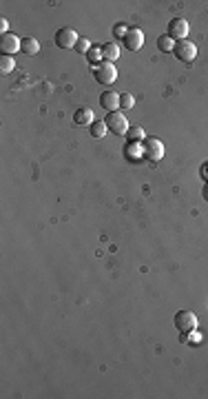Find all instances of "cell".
Segmentation results:
<instances>
[{"mask_svg": "<svg viewBox=\"0 0 208 399\" xmlns=\"http://www.w3.org/2000/svg\"><path fill=\"white\" fill-rule=\"evenodd\" d=\"M13 66H16V60H13V56H3V58H0V73H3V76L11 73Z\"/></svg>", "mask_w": 208, "mask_h": 399, "instance_id": "19", "label": "cell"}, {"mask_svg": "<svg viewBox=\"0 0 208 399\" xmlns=\"http://www.w3.org/2000/svg\"><path fill=\"white\" fill-rule=\"evenodd\" d=\"M126 31H129V29H126L124 25H115V29H113V33H115L118 38H124V36H126Z\"/></svg>", "mask_w": 208, "mask_h": 399, "instance_id": "23", "label": "cell"}, {"mask_svg": "<svg viewBox=\"0 0 208 399\" xmlns=\"http://www.w3.org/2000/svg\"><path fill=\"white\" fill-rule=\"evenodd\" d=\"M122 42L129 51H137V49H142V45H144V33L140 31L137 27H131V29L126 31V36L122 38Z\"/></svg>", "mask_w": 208, "mask_h": 399, "instance_id": "7", "label": "cell"}, {"mask_svg": "<svg viewBox=\"0 0 208 399\" xmlns=\"http://www.w3.org/2000/svg\"><path fill=\"white\" fill-rule=\"evenodd\" d=\"M126 138H129V142H142V140L146 138V133L142 126H131L129 131H126Z\"/></svg>", "mask_w": 208, "mask_h": 399, "instance_id": "18", "label": "cell"}, {"mask_svg": "<svg viewBox=\"0 0 208 399\" xmlns=\"http://www.w3.org/2000/svg\"><path fill=\"white\" fill-rule=\"evenodd\" d=\"M20 42H22V38L13 36V33L0 36V51H3V56H13L16 51H20Z\"/></svg>", "mask_w": 208, "mask_h": 399, "instance_id": "9", "label": "cell"}, {"mask_svg": "<svg viewBox=\"0 0 208 399\" xmlns=\"http://www.w3.org/2000/svg\"><path fill=\"white\" fill-rule=\"evenodd\" d=\"M106 122H102V120H96L91 126H89V133H91V138H104L106 136Z\"/></svg>", "mask_w": 208, "mask_h": 399, "instance_id": "16", "label": "cell"}, {"mask_svg": "<svg viewBox=\"0 0 208 399\" xmlns=\"http://www.w3.org/2000/svg\"><path fill=\"white\" fill-rule=\"evenodd\" d=\"M73 49H76L80 56H84V53H89V49H91V42L86 38H80L78 42H76V47H73Z\"/></svg>", "mask_w": 208, "mask_h": 399, "instance_id": "22", "label": "cell"}, {"mask_svg": "<svg viewBox=\"0 0 208 399\" xmlns=\"http://www.w3.org/2000/svg\"><path fill=\"white\" fill-rule=\"evenodd\" d=\"M7 29H9V23H7V18H0V36H5V33H9Z\"/></svg>", "mask_w": 208, "mask_h": 399, "instance_id": "24", "label": "cell"}, {"mask_svg": "<svg viewBox=\"0 0 208 399\" xmlns=\"http://www.w3.org/2000/svg\"><path fill=\"white\" fill-rule=\"evenodd\" d=\"M106 129H109L111 133H115V136H126V131L131 129L129 126V120H126L124 113H120V111H111V113H106Z\"/></svg>", "mask_w": 208, "mask_h": 399, "instance_id": "1", "label": "cell"}, {"mask_svg": "<svg viewBox=\"0 0 208 399\" xmlns=\"http://www.w3.org/2000/svg\"><path fill=\"white\" fill-rule=\"evenodd\" d=\"M135 100H133L131 93H120V109H133Z\"/></svg>", "mask_w": 208, "mask_h": 399, "instance_id": "21", "label": "cell"}, {"mask_svg": "<svg viewBox=\"0 0 208 399\" xmlns=\"http://www.w3.org/2000/svg\"><path fill=\"white\" fill-rule=\"evenodd\" d=\"M73 122L80 124V126H91L96 120H93V111L89 109V106H82V109H78L76 113H73Z\"/></svg>", "mask_w": 208, "mask_h": 399, "instance_id": "11", "label": "cell"}, {"mask_svg": "<svg viewBox=\"0 0 208 399\" xmlns=\"http://www.w3.org/2000/svg\"><path fill=\"white\" fill-rule=\"evenodd\" d=\"M169 36L173 40H186L189 38V23L184 18H173L169 23Z\"/></svg>", "mask_w": 208, "mask_h": 399, "instance_id": "8", "label": "cell"}, {"mask_svg": "<svg viewBox=\"0 0 208 399\" xmlns=\"http://www.w3.org/2000/svg\"><path fill=\"white\" fill-rule=\"evenodd\" d=\"M202 178L208 182V162H204V164H202Z\"/></svg>", "mask_w": 208, "mask_h": 399, "instance_id": "25", "label": "cell"}, {"mask_svg": "<svg viewBox=\"0 0 208 399\" xmlns=\"http://www.w3.org/2000/svg\"><path fill=\"white\" fill-rule=\"evenodd\" d=\"M100 104H102L104 111H118L120 109V93L115 91H104L102 96H100Z\"/></svg>", "mask_w": 208, "mask_h": 399, "instance_id": "10", "label": "cell"}, {"mask_svg": "<svg viewBox=\"0 0 208 399\" xmlns=\"http://www.w3.org/2000/svg\"><path fill=\"white\" fill-rule=\"evenodd\" d=\"M53 40H56V45L60 49H73L76 42L80 40V36L76 33V29H71V27H62V29L56 31V38Z\"/></svg>", "mask_w": 208, "mask_h": 399, "instance_id": "5", "label": "cell"}, {"mask_svg": "<svg viewBox=\"0 0 208 399\" xmlns=\"http://www.w3.org/2000/svg\"><path fill=\"white\" fill-rule=\"evenodd\" d=\"M157 47H159V51L171 53L173 49H175V42H173V38L169 36V33H164V36H159V38H157Z\"/></svg>", "mask_w": 208, "mask_h": 399, "instance_id": "17", "label": "cell"}, {"mask_svg": "<svg viewBox=\"0 0 208 399\" xmlns=\"http://www.w3.org/2000/svg\"><path fill=\"white\" fill-rule=\"evenodd\" d=\"M115 78H118V69H115V64L113 62H100L96 66V80L98 82H102V84H113L115 82Z\"/></svg>", "mask_w": 208, "mask_h": 399, "instance_id": "6", "label": "cell"}, {"mask_svg": "<svg viewBox=\"0 0 208 399\" xmlns=\"http://www.w3.org/2000/svg\"><path fill=\"white\" fill-rule=\"evenodd\" d=\"M100 49H102V58H106V62H115L120 58V47L115 42H104Z\"/></svg>", "mask_w": 208, "mask_h": 399, "instance_id": "13", "label": "cell"}, {"mask_svg": "<svg viewBox=\"0 0 208 399\" xmlns=\"http://www.w3.org/2000/svg\"><path fill=\"white\" fill-rule=\"evenodd\" d=\"M173 324L179 332H189V330H195L197 328V315L193 311H177L175 317H173Z\"/></svg>", "mask_w": 208, "mask_h": 399, "instance_id": "3", "label": "cell"}, {"mask_svg": "<svg viewBox=\"0 0 208 399\" xmlns=\"http://www.w3.org/2000/svg\"><path fill=\"white\" fill-rule=\"evenodd\" d=\"M173 51H175V58H179L186 64L197 58V47H195V42H191V40H177Z\"/></svg>", "mask_w": 208, "mask_h": 399, "instance_id": "4", "label": "cell"}, {"mask_svg": "<svg viewBox=\"0 0 208 399\" xmlns=\"http://www.w3.org/2000/svg\"><path fill=\"white\" fill-rule=\"evenodd\" d=\"M124 158L131 160V162H140L144 158V151H142V142H129L124 149Z\"/></svg>", "mask_w": 208, "mask_h": 399, "instance_id": "12", "label": "cell"}, {"mask_svg": "<svg viewBox=\"0 0 208 399\" xmlns=\"http://www.w3.org/2000/svg\"><path fill=\"white\" fill-rule=\"evenodd\" d=\"M20 51L27 53V56H36V53L40 51V42L36 38H22V42H20Z\"/></svg>", "mask_w": 208, "mask_h": 399, "instance_id": "14", "label": "cell"}, {"mask_svg": "<svg viewBox=\"0 0 208 399\" xmlns=\"http://www.w3.org/2000/svg\"><path fill=\"white\" fill-rule=\"evenodd\" d=\"M202 197H204V199H208V182L204 184V189H202Z\"/></svg>", "mask_w": 208, "mask_h": 399, "instance_id": "26", "label": "cell"}, {"mask_svg": "<svg viewBox=\"0 0 208 399\" xmlns=\"http://www.w3.org/2000/svg\"><path fill=\"white\" fill-rule=\"evenodd\" d=\"M86 58H89V62L91 64H100V58H102V49H100V47H91L89 49V53H86Z\"/></svg>", "mask_w": 208, "mask_h": 399, "instance_id": "20", "label": "cell"}, {"mask_svg": "<svg viewBox=\"0 0 208 399\" xmlns=\"http://www.w3.org/2000/svg\"><path fill=\"white\" fill-rule=\"evenodd\" d=\"M142 151H144V158L149 160V162H159V160L164 158V144H162V140H157V138H144Z\"/></svg>", "mask_w": 208, "mask_h": 399, "instance_id": "2", "label": "cell"}, {"mask_svg": "<svg viewBox=\"0 0 208 399\" xmlns=\"http://www.w3.org/2000/svg\"><path fill=\"white\" fill-rule=\"evenodd\" d=\"M179 342H182V344H191V346H199V344L204 342V337H202V332L195 328V330L182 332V335H179Z\"/></svg>", "mask_w": 208, "mask_h": 399, "instance_id": "15", "label": "cell"}]
</instances>
